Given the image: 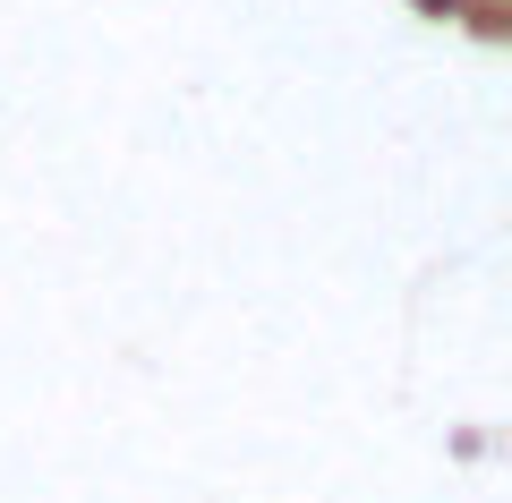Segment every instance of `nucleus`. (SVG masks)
<instances>
[{"instance_id": "obj_1", "label": "nucleus", "mask_w": 512, "mask_h": 503, "mask_svg": "<svg viewBox=\"0 0 512 503\" xmlns=\"http://www.w3.org/2000/svg\"><path fill=\"white\" fill-rule=\"evenodd\" d=\"M427 9H453V0H427Z\"/></svg>"}]
</instances>
